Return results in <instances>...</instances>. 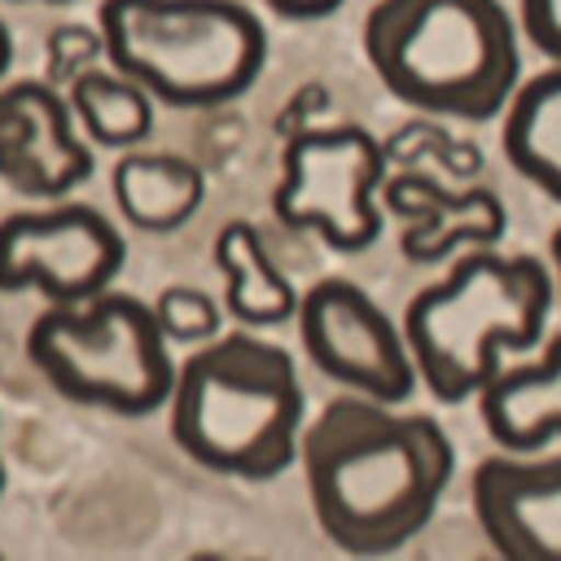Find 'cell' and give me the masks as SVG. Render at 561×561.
<instances>
[{"instance_id":"obj_22","label":"cell","mask_w":561,"mask_h":561,"mask_svg":"<svg viewBox=\"0 0 561 561\" xmlns=\"http://www.w3.org/2000/svg\"><path fill=\"white\" fill-rule=\"evenodd\" d=\"M548 259H552V289H557V298H561V224H557L552 237H548Z\"/></svg>"},{"instance_id":"obj_24","label":"cell","mask_w":561,"mask_h":561,"mask_svg":"<svg viewBox=\"0 0 561 561\" xmlns=\"http://www.w3.org/2000/svg\"><path fill=\"white\" fill-rule=\"evenodd\" d=\"M4 482H9V473H4V447H0V495H4Z\"/></svg>"},{"instance_id":"obj_6","label":"cell","mask_w":561,"mask_h":561,"mask_svg":"<svg viewBox=\"0 0 561 561\" xmlns=\"http://www.w3.org/2000/svg\"><path fill=\"white\" fill-rule=\"evenodd\" d=\"M26 355L61 399L114 416L162 412L175 381V355L149 302L118 289L48 302L26 329Z\"/></svg>"},{"instance_id":"obj_18","label":"cell","mask_w":561,"mask_h":561,"mask_svg":"<svg viewBox=\"0 0 561 561\" xmlns=\"http://www.w3.org/2000/svg\"><path fill=\"white\" fill-rule=\"evenodd\" d=\"M162 337L171 346H197L210 342L224 329V302H215L206 289L197 285H167L158 289V298L149 302Z\"/></svg>"},{"instance_id":"obj_5","label":"cell","mask_w":561,"mask_h":561,"mask_svg":"<svg viewBox=\"0 0 561 561\" xmlns=\"http://www.w3.org/2000/svg\"><path fill=\"white\" fill-rule=\"evenodd\" d=\"M96 31L105 66L175 110L245 96L267 61V31L241 0H101Z\"/></svg>"},{"instance_id":"obj_13","label":"cell","mask_w":561,"mask_h":561,"mask_svg":"<svg viewBox=\"0 0 561 561\" xmlns=\"http://www.w3.org/2000/svg\"><path fill=\"white\" fill-rule=\"evenodd\" d=\"M500 451H543L561 438V333L526 364H500L473 394Z\"/></svg>"},{"instance_id":"obj_3","label":"cell","mask_w":561,"mask_h":561,"mask_svg":"<svg viewBox=\"0 0 561 561\" xmlns=\"http://www.w3.org/2000/svg\"><path fill=\"white\" fill-rule=\"evenodd\" d=\"M517 18L504 0H377L359 44L377 83L430 118L486 123L522 83Z\"/></svg>"},{"instance_id":"obj_25","label":"cell","mask_w":561,"mask_h":561,"mask_svg":"<svg viewBox=\"0 0 561 561\" xmlns=\"http://www.w3.org/2000/svg\"><path fill=\"white\" fill-rule=\"evenodd\" d=\"M18 4H31V0H18ZM35 4H70V0H35Z\"/></svg>"},{"instance_id":"obj_8","label":"cell","mask_w":561,"mask_h":561,"mask_svg":"<svg viewBox=\"0 0 561 561\" xmlns=\"http://www.w3.org/2000/svg\"><path fill=\"white\" fill-rule=\"evenodd\" d=\"M127 241L114 219L88 202L0 215V294H39L83 302L114 285Z\"/></svg>"},{"instance_id":"obj_1","label":"cell","mask_w":561,"mask_h":561,"mask_svg":"<svg viewBox=\"0 0 561 561\" xmlns=\"http://www.w3.org/2000/svg\"><path fill=\"white\" fill-rule=\"evenodd\" d=\"M298 465L324 539L351 557H386L438 513L456 447L434 416L346 390L307 416Z\"/></svg>"},{"instance_id":"obj_14","label":"cell","mask_w":561,"mask_h":561,"mask_svg":"<svg viewBox=\"0 0 561 561\" xmlns=\"http://www.w3.org/2000/svg\"><path fill=\"white\" fill-rule=\"evenodd\" d=\"M110 197L118 215L140 232H175L206 202V175L180 153L127 149L110 171Z\"/></svg>"},{"instance_id":"obj_15","label":"cell","mask_w":561,"mask_h":561,"mask_svg":"<svg viewBox=\"0 0 561 561\" xmlns=\"http://www.w3.org/2000/svg\"><path fill=\"white\" fill-rule=\"evenodd\" d=\"M504 162L543 197L561 202V66L522 79L500 110Z\"/></svg>"},{"instance_id":"obj_16","label":"cell","mask_w":561,"mask_h":561,"mask_svg":"<svg viewBox=\"0 0 561 561\" xmlns=\"http://www.w3.org/2000/svg\"><path fill=\"white\" fill-rule=\"evenodd\" d=\"M215 267L224 280V311L241 320V329H272L294 320L298 289L272 263L263 232L250 219H228L215 232Z\"/></svg>"},{"instance_id":"obj_12","label":"cell","mask_w":561,"mask_h":561,"mask_svg":"<svg viewBox=\"0 0 561 561\" xmlns=\"http://www.w3.org/2000/svg\"><path fill=\"white\" fill-rule=\"evenodd\" d=\"M381 210H394L403 219L399 250L408 263H438L456 254L460 245H500L508 215L500 193L491 188H447L434 175L403 171L386 175L381 184Z\"/></svg>"},{"instance_id":"obj_9","label":"cell","mask_w":561,"mask_h":561,"mask_svg":"<svg viewBox=\"0 0 561 561\" xmlns=\"http://www.w3.org/2000/svg\"><path fill=\"white\" fill-rule=\"evenodd\" d=\"M298 342L307 359L351 394L403 403L421 381L403 342V324L346 276H324L298 294Z\"/></svg>"},{"instance_id":"obj_23","label":"cell","mask_w":561,"mask_h":561,"mask_svg":"<svg viewBox=\"0 0 561 561\" xmlns=\"http://www.w3.org/2000/svg\"><path fill=\"white\" fill-rule=\"evenodd\" d=\"M9 66H13V35H9V26H4V18H0V79H4Z\"/></svg>"},{"instance_id":"obj_7","label":"cell","mask_w":561,"mask_h":561,"mask_svg":"<svg viewBox=\"0 0 561 561\" xmlns=\"http://www.w3.org/2000/svg\"><path fill=\"white\" fill-rule=\"evenodd\" d=\"M386 145L355 123L298 127L280 149L272 210L294 232H316L337 254H359L381 237Z\"/></svg>"},{"instance_id":"obj_11","label":"cell","mask_w":561,"mask_h":561,"mask_svg":"<svg viewBox=\"0 0 561 561\" xmlns=\"http://www.w3.org/2000/svg\"><path fill=\"white\" fill-rule=\"evenodd\" d=\"M469 508L486 543L508 561H561V456L500 451L478 460Z\"/></svg>"},{"instance_id":"obj_21","label":"cell","mask_w":561,"mask_h":561,"mask_svg":"<svg viewBox=\"0 0 561 561\" xmlns=\"http://www.w3.org/2000/svg\"><path fill=\"white\" fill-rule=\"evenodd\" d=\"M263 4L285 22H316V18H329L333 9H342V0H263Z\"/></svg>"},{"instance_id":"obj_20","label":"cell","mask_w":561,"mask_h":561,"mask_svg":"<svg viewBox=\"0 0 561 561\" xmlns=\"http://www.w3.org/2000/svg\"><path fill=\"white\" fill-rule=\"evenodd\" d=\"M517 31L561 66V0H517Z\"/></svg>"},{"instance_id":"obj_4","label":"cell","mask_w":561,"mask_h":561,"mask_svg":"<svg viewBox=\"0 0 561 561\" xmlns=\"http://www.w3.org/2000/svg\"><path fill=\"white\" fill-rule=\"evenodd\" d=\"M552 302V272L535 254H504L495 245L460 254L443 280L416 289L403 307L416 381L438 403L473 399L508 351L543 342Z\"/></svg>"},{"instance_id":"obj_19","label":"cell","mask_w":561,"mask_h":561,"mask_svg":"<svg viewBox=\"0 0 561 561\" xmlns=\"http://www.w3.org/2000/svg\"><path fill=\"white\" fill-rule=\"evenodd\" d=\"M105 61V44H101V31L96 26H83V22H70V26H53L48 35V83H70L79 70Z\"/></svg>"},{"instance_id":"obj_10","label":"cell","mask_w":561,"mask_h":561,"mask_svg":"<svg viewBox=\"0 0 561 561\" xmlns=\"http://www.w3.org/2000/svg\"><path fill=\"white\" fill-rule=\"evenodd\" d=\"M92 145L70 101L48 79H0V184L35 202H61L92 175Z\"/></svg>"},{"instance_id":"obj_2","label":"cell","mask_w":561,"mask_h":561,"mask_svg":"<svg viewBox=\"0 0 561 561\" xmlns=\"http://www.w3.org/2000/svg\"><path fill=\"white\" fill-rule=\"evenodd\" d=\"M307 394L285 346L254 329L215 333L180 364L167 394V434L202 469L267 482L298 465Z\"/></svg>"},{"instance_id":"obj_17","label":"cell","mask_w":561,"mask_h":561,"mask_svg":"<svg viewBox=\"0 0 561 561\" xmlns=\"http://www.w3.org/2000/svg\"><path fill=\"white\" fill-rule=\"evenodd\" d=\"M66 101L75 114V127L88 145L101 149H136L149 131H153V96L131 83L127 75H118L114 66L96 61L88 70H79L66 83Z\"/></svg>"}]
</instances>
